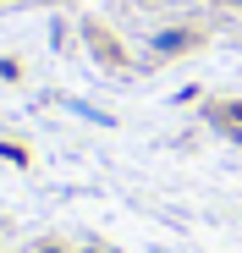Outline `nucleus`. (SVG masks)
Masks as SVG:
<instances>
[{
    "mask_svg": "<svg viewBox=\"0 0 242 253\" xmlns=\"http://www.w3.org/2000/svg\"><path fill=\"white\" fill-rule=\"evenodd\" d=\"M226 121H237V126H242V105H231V110H226Z\"/></svg>",
    "mask_w": 242,
    "mask_h": 253,
    "instance_id": "nucleus-1",
    "label": "nucleus"
},
{
    "mask_svg": "<svg viewBox=\"0 0 242 253\" xmlns=\"http://www.w3.org/2000/svg\"><path fill=\"white\" fill-rule=\"evenodd\" d=\"M231 6H242V0H231Z\"/></svg>",
    "mask_w": 242,
    "mask_h": 253,
    "instance_id": "nucleus-2",
    "label": "nucleus"
}]
</instances>
